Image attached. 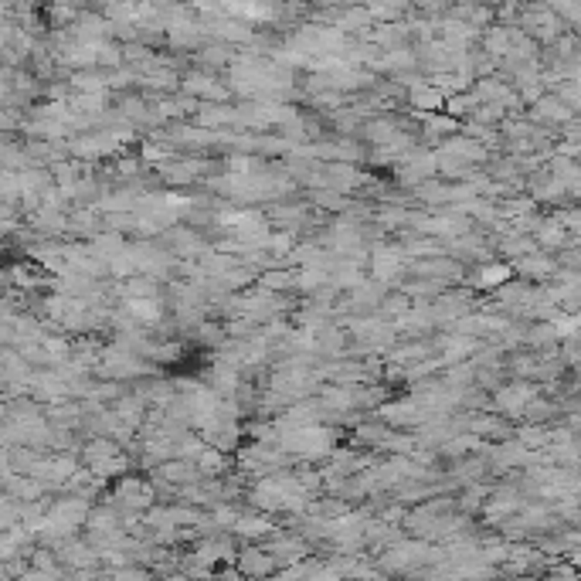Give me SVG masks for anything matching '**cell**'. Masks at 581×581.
<instances>
[{"instance_id":"6da1fadb","label":"cell","mask_w":581,"mask_h":581,"mask_svg":"<svg viewBox=\"0 0 581 581\" xmlns=\"http://www.w3.org/2000/svg\"><path fill=\"white\" fill-rule=\"evenodd\" d=\"M408 99H412V105H415V109H422V112H432V109H439V105H442V92L435 89V82H415V85H412V92H408Z\"/></svg>"}]
</instances>
